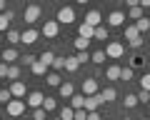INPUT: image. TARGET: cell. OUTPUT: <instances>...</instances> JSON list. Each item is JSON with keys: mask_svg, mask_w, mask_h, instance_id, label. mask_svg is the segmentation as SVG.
Wrapping results in <instances>:
<instances>
[{"mask_svg": "<svg viewBox=\"0 0 150 120\" xmlns=\"http://www.w3.org/2000/svg\"><path fill=\"white\" fill-rule=\"evenodd\" d=\"M43 100H45V95L40 93V90H33V93L28 95V100H25V103L30 105L33 110H38V108H43Z\"/></svg>", "mask_w": 150, "mask_h": 120, "instance_id": "8", "label": "cell"}, {"mask_svg": "<svg viewBox=\"0 0 150 120\" xmlns=\"http://www.w3.org/2000/svg\"><path fill=\"white\" fill-rule=\"evenodd\" d=\"M83 103H85V95H73L70 98V108L73 110H83Z\"/></svg>", "mask_w": 150, "mask_h": 120, "instance_id": "24", "label": "cell"}, {"mask_svg": "<svg viewBox=\"0 0 150 120\" xmlns=\"http://www.w3.org/2000/svg\"><path fill=\"white\" fill-rule=\"evenodd\" d=\"M33 120H48V115H45V110H43V108L33 110Z\"/></svg>", "mask_w": 150, "mask_h": 120, "instance_id": "39", "label": "cell"}, {"mask_svg": "<svg viewBox=\"0 0 150 120\" xmlns=\"http://www.w3.org/2000/svg\"><path fill=\"white\" fill-rule=\"evenodd\" d=\"M135 30H138L140 35H143V33H148V30H150V20H148V18H140V20L135 23Z\"/></svg>", "mask_w": 150, "mask_h": 120, "instance_id": "25", "label": "cell"}, {"mask_svg": "<svg viewBox=\"0 0 150 120\" xmlns=\"http://www.w3.org/2000/svg\"><path fill=\"white\" fill-rule=\"evenodd\" d=\"M73 20H75V10L70 5H65V8H60V10H58V18H55L58 25H60V23H63V25H70Z\"/></svg>", "mask_w": 150, "mask_h": 120, "instance_id": "4", "label": "cell"}, {"mask_svg": "<svg viewBox=\"0 0 150 120\" xmlns=\"http://www.w3.org/2000/svg\"><path fill=\"white\" fill-rule=\"evenodd\" d=\"M3 78H8V65L5 63H0V80H3Z\"/></svg>", "mask_w": 150, "mask_h": 120, "instance_id": "45", "label": "cell"}, {"mask_svg": "<svg viewBox=\"0 0 150 120\" xmlns=\"http://www.w3.org/2000/svg\"><path fill=\"white\" fill-rule=\"evenodd\" d=\"M40 15H43V8H40V5H28L25 8V23H28V25L38 23V20H40Z\"/></svg>", "mask_w": 150, "mask_h": 120, "instance_id": "5", "label": "cell"}, {"mask_svg": "<svg viewBox=\"0 0 150 120\" xmlns=\"http://www.w3.org/2000/svg\"><path fill=\"white\" fill-rule=\"evenodd\" d=\"M60 98H65V100H70L75 95V88H73V83H60Z\"/></svg>", "mask_w": 150, "mask_h": 120, "instance_id": "15", "label": "cell"}, {"mask_svg": "<svg viewBox=\"0 0 150 120\" xmlns=\"http://www.w3.org/2000/svg\"><path fill=\"white\" fill-rule=\"evenodd\" d=\"M75 110L70 108V105H65V108H60V120H73Z\"/></svg>", "mask_w": 150, "mask_h": 120, "instance_id": "30", "label": "cell"}, {"mask_svg": "<svg viewBox=\"0 0 150 120\" xmlns=\"http://www.w3.org/2000/svg\"><path fill=\"white\" fill-rule=\"evenodd\" d=\"M8 90H10V95H13L15 100H23V98H25V83H23V80H15Z\"/></svg>", "mask_w": 150, "mask_h": 120, "instance_id": "10", "label": "cell"}, {"mask_svg": "<svg viewBox=\"0 0 150 120\" xmlns=\"http://www.w3.org/2000/svg\"><path fill=\"white\" fill-rule=\"evenodd\" d=\"M128 18H133V20H140V18H145V10L140 5H135V8H128Z\"/></svg>", "mask_w": 150, "mask_h": 120, "instance_id": "22", "label": "cell"}, {"mask_svg": "<svg viewBox=\"0 0 150 120\" xmlns=\"http://www.w3.org/2000/svg\"><path fill=\"white\" fill-rule=\"evenodd\" d=\"M93 40H108V28L98 25L95 30H93Z\"/></svg>", "mask_w": 150, "mask_h": 120, "instance_id": "26", "label": "cell"}, {"mask_svg": "<svg viewBox=\"0 0 150 120\" xmlns=\"http://www.w3.org/2000/svg\"><path fill=\"white\" fill-rule=\"evenodd\" d=\"M143 63H145L143 55H133V65H130V68H133V70H135V68H143Z\"/></svg>", "mask_w": 150, "mask_h": 120, "instance_id": "40", "label": "cell"}, {"mask_svg": "<svg viewBox=\"0 0 150 120\" xmlns=\"http://www.w3.org/2000/svg\"><path fill=\"white\" fill-rule=\"evenodd\" d=\"M38 60H40V63H43V65L48 68V65H53V60H55V53H53V50H43V55H40Z\"/></svg>", "mask_w": 150, "mask_h": 120, "instance_id": "19", "label": "cell"}, {"mask_svg": "<svg viewBox=\"0 0 150 120\" xmlns=\"http://www.w3.org/2000/svg\"><path fill=\"white\" fill-rule=\"evenodd\" d=\"M123 105H125V108H135V105H138V98H135V95H125V100H123Z\"/></svg>", "mask_w": 150, "mask_h": 120, "instance_id": "36", "label": "cell"}, {"mask_svg": "<svg viewBox=\"0 0 150 120\" xmlns=\"http://www.w3.org/2000/svg\"><path fill=\"white\" fill-rule=\"evenodd\" d=\"M125 40H128L130 48H135V50L143 48V43H145V38L138 33V30H135V25H128V28H125Z\"/></svg>", "mask_w": 150, "mask_h": 120, "instance_id": "1", "label": "cell"}, {"mask_svg": "<svg viewBox=\"0 0 150 120\" xmlns=\"http://www.w3.org/2000/svg\"><path fill=\"white\" fill-rule=\"evenodd\" d=\"M30 70H33V75H45V70H48V68H45L40 60H35V63L30 65Z\"/></svg>", "mask_w": 150, "mask_h": 120, "instance_id": "27", "label": "cell"}, {"mask_svg": "<svg viewBox=\"0 0 150 120\" xmlns=\"http://www.w3.org/2000/svg\"><path fill=\"white\" fill-rule=\"evenodd\" d=\"M105 78L108 80H120V65H110L105 70Z\"/></svg>", "mask_w": 150, "mask_h": 120, "instance_id": "20", "label": "cell"}, {"mask_svg": "<svg viewBox=\"0 0 150 120\" xmlns=\"http://www.w3.org/2000/svg\"><path fill=\"white\" fill-rule=\"evenodd\" d=\"M0 13H5V0H0Z\"/></svg>", "mask_w": 150, "mask_h": 120, "instance_id": "47", "label": "cell"}, {"mask_svg": "<svg viewBox=\"0 0 150 120\" xmlns=\"http://www.w3.org/2000/svg\"><path fill=\"white\" fill-rule=\"evenodd\" d=\"M78 60H75V55H70V58H65V73H75L78 70Z\"/></svg>", "mask_w": 150, "mask_h": 120, "instance_id": "23", "label": "cell"}, {"mask_svg": "<svg viewBox=\"0 0 150 120\" xmlns=\"http://www.w3.org/2000/svg\"><path fill=\"white\" fill-rule=\"evenodd\" d=\"M0 40H3V35H0Z\"/></svg>", "mask_w": 150, "mask_h": 120, "instance_id": "49", "label": "cell"}, {"mask_svg": "<svg viewBox=\"0 0 150 120\" xmlns=\"http://www.w3.org/2000/svg\"><path fill=\"white\" fill-rule=\"evenodd\" d=\"M75 60H78V65H85L88 60H90V53H88V50H80V53L75 55Z\"/></svg>", "mask_w": 150, "mask_h": 120, "instance_id": "33", "label": "cell"}, {"mask_svg": "<svg viewBox=\"0 0 150 120\" xmlns=\"http://www.w3.org/2000/svg\"><path fill=\"white\" fill-rule=\"evenodd\" d=\"M55 108H58V100L55 98H45L43 100V110L45 113H50V110H55Z\"/></svg>", "mask_w": 150, "mask_h": 120, "instance_id": "31", "label": "cell"}, {"mask_svg": "<svg viewBox=\"0 0 150 120\" xmlns=\"http://www.w3.org/2000/svg\"><path fill=\"white\" fill-rule=\"evenodd\" d=\"M20 60H23V65H33V63H35L38 58H35V55H23Z\"/></svg>", "mask_w": 150, "mask_h": 120, "instance_id": "43", "label": "cell"}, {"mask_svg": "<svg viewBox=\"0 0 150 120\" xmlns=\"http://www.w3.org/2000/svg\"><path fill=\"white\" fill-rule=\"evenodd\" d=\"M98 93H100V88H98V80H95V78H88V80H83V95H85V98L98 95Z\"/></svg>", "mask_w": 150, "mask_h": 120, "instance_id": "7", "label": "cell"}, {"mask_svg": "<svg viewBox=\"0 0 150 120\" xmlns=\"http://www.w3.org/2000/svg\"><path fill=\"white\" fill-rule=\"evenodd\" d=\"M123 23H125V13L123 10H112L110 15H108V25L110 28H120Z\"/></svg>", "mask_w": 150, "mask_h": 120, "instance_id": "11", "label": "cell"}, {"mask_svg": "<svg viewBox=\"0 0 150 120\" xmlns=\"http://www.w3.org/2000/svg\"><path fill=\"white\" fill-rule=\"evenodd\" d=\"M93 30H95V28H90V25H85V23H80V28H78V35H80L83 40H90V43H93Z\"/></svg>", "mask_w": 150, "mask_h": 120, "instance_id": "17", "label": "cell"}, {"mask_svg": "<svg viewBox=\"0 0 150 120\" xmlns=\"http://www.w3.org/2000/svg\"><path fill=\"white\" fill-rule=\"evenodd\" d=\"M88 45H90V40H83V38L75 40V48H78V53H80V50H88Z\"/></svg>", "mask_w": 150, "mask_h": 120, "instance_id": "38", "label": "cell"}, {"mask_svg": "<svg viewBox=\"0 0 150 120\" xmlns=\"http://www.w3.org/2000/svg\"><path fill=\"white\" fill-rule=\"evenodd\" d=\"M40 33L45 35V38H58V33H60V25L55 20H45V25H43V30Z\"/></svg>", "mask_w": 150, "mask_h": 120, "instance_id": "9", "label": "cell"}, {"mask_svg": "<svg viewBox=\"0 0 150 120\" xmlns=\"http://www.w3.org/2000/svg\"><path fill=\"white\" fill-rule=\"evenodd\" d=\"M8 43L18 45V43H20V33H18V30H8Z\"/></svg>", "mask_w": 150, "mask_h": 120, "instance_id": "34", "label": "cell"}, {"mask_svg": "<svg viewBox=\"0 0 150 120\" xmlns=\"http://www.w3.org/2000/svg\"><path fill=\"white\" fill-rule=\"evenodd\" d=\"M125 55V45L120 43V40H110V43L105 45V58H112V60H118Z\"/></svg>", "mask_w": 150, "mask_h": 120, "instance_id": "2", "label": "cell"}, {"mask_svg": "<svg viewBox=\"0 0 150 120\" xmlns=\"http://www.w3.org/2000/svg\"><path fill=\"white\" fill-rule=\"evenodd\" d=\"M100 98H103V103H112V100L118 98V90H115V88H103Z\"/></svg>", "mask_w": 150, "mask_h": 120, "instance_id": "16", "label": "cell"}, {"mask_svg": "<svg viewBox=\"0 0 150 120\" xmlns=\"http://www.w3.org/2000/svg\"><path fill=\"white\" fill-rule=\"evenodd\" d=\"M13 100V95H10V90H8V88H0V103L3 105H8Z\"/></svg>", "mask_w": 150, "mask_h": 120, "instance_id": "32", "label": "cell"}, {"mask_svg": "<svg viewBox=\"0 0 150 120\" xmlns=\"http://www.w3.org/2000/svg\"><path fill=\"white\" fill-rule=\"evenodd\" d=\"M135 98H138V103H150V93H145V90H140Z\"/></svg>", "mask_w": 150, "mask_h": 120, "instance_id": "42", "label": "cell"}, {"mask_svg": "<svg viewBox=\"0 0 150 120\" xmlns=\"http://www.w3.org/2000/svg\"><path fill=\"white\" fill-rule=\"evenodd\" d=\"M85 118H88L85 110H75V115H73V120H85Z\"/></svg>", "mask_w": 150, "mask_h": 120, "instance_id": "44", "label": "cell"}, {"mask_svg": "<svg viewBox=\"0 0 150 120\" xmlns=\"http://www.w3.org/2000/svg\"><path fill=\"white\" fill-rule=\"evenodd\" d=\"M45 83H48L50 88H60V83H63V80H60L58 73H48V75H45Z\"/></svg>", "mask_w": 150, "mask_h": 120, "instance_id": "21", "label": "cell"}, {"mask_svg": "<svg viewBox=\"0 0 150 120\" xmlns=\"http://www.w3.org/2000/svg\"><path fill=\"white\" fill-rule=\"evenodd\" d=\"M85 120H100V115H98V113H88Z\"/></svg>", "mask_w": 150, "mask_h": 120, "instance_id": "46", "label": "cell"}, {"mask_svg": "<svg viewBox=\"0 0 150 120\" xmlns=\"http://www.w3.org/2000/svg\"><path fill=\"white\" fill-rule=\"evenodd\" d=\"M133 75H135L133 68H120V80H130Z\"/></svg>", "mask_w": 150, "mask_h": 120, "instance_id": "35", "label": "cell"}, {"mask_svg": "<svg viewBox=\"0 0 150 120\" xmlns=\"http://www.w3.org/2000/svg\"><path fill=\"white\" fill-rule=\"evenodd\" d=\"M18 78H20V68H18V65H8V80L15 83Z\"/></svg>", "mask_w": 150, "mask_h": 120, "instance_id": "29", "label": "cell"}, {"mask_svg": "<svg viewBox=\"0 0 150 120\" xmlns=\"http://www.w3.org/2000/svg\"><path fill=\"white\" fill-rule=\"evenodd\" d=\"M125 120H130V118H125Z\"/></svg>", "mask_w": 150, "mask_h": 120, "instance_id": "50", "label": "cell"}, {"mask_svg": "<svg viewBox=\"0 0 150 120\" xmlns=\"http://www.w3.org/2000/svg\"><path fill=\"white\" fill-rule=\"evenodd\" d=\"M100 23H103V15H100L98 10H90V13L85 15V25H90V28H98Z\"/></svg>", "mask_w": 150, "mask_h": 120, "instance_id": "14", "label": "cell"}, {"mask_svg": "<svg viewBox=\"0 0 150 120\" xmlns=\"http://www.w3.org/2000/svg\"><path fill=\"white\" fill-rule=\"evenodd\" d=\"M140 88H143L145 93H150V73H145V75L140 78Z\"/></svg>", "mask_w": 150, "mask_h": 120, "instance_id": "37", "label": "cell"}, {"mask_svg": "<svg viewBox=\"0 0 150 120\" xmlns=\"http://www.w3.org/2000/svg\"><path fill=\"white\" fill-rule=\"evenodd\" d=\"M138 120H148V118H138Z\"/></svg>", "mask_w": 150, "mask_h": 120, "instance_id": "48", "label": "cell"}, {"mask_svg": "<svg viewBox=\"0 0 150 120\" xmlns=\"http://www.w3.org/2000/svg\"><path fill=\"white\" fill-rule=\"evenodd\" d=\"M38 35H40L38 30H33V28H28V30H23V33H20V43H25V45H33V43L38 40Z\"/></svg>", "mask_w": 150, "mask_h": 120, "instance_id": "12", "label": "cell"}, {"mask_svg": "<svg viewBox=\"0 0 150 120\" xmlns=\"http://www.w3.org/2000/svg\"><path fill=\"white\" fill-rule=\"evenodd\" d=\"M13 23V10H5V13H0V35L5 33L8 28H10Z\"/></svg>", "mask_w": 150, "mask_h": 120, "instance_id": "13", "label": "cell"}, {"mask_svg": "<svg viewBox=\"0 0 150 120\" xmlns=\"http://www.w3.org/2000/svg\"><path fill=\"white\" fill-rule=\"evenodd\" d=\"M90 60L95 65H103V63H105V50H95V53L90 55Z\"/></svg>", "mask_w": 150, "mask_h": 120, "instance_id": "28", "label": "cell"}, {"mask_svg": "<svg viewBox=\"0 0 150 120\" xmlns=\"http://www.w3.org/2000/svg\"><path fill=\"white\" fill-rule=\"evenodd\" d=\"M13 60H18V50H15V48H8V50H3V63H5V65H10Z\"/></svg>", "mask_w": 150, "mask_h": 120, "instance_id": "18", "label": "cell"}, {"mask_svg": "<svg viewBox=\"0 0 150 120\" xmlns=\"http://www.w3.org/2000/svg\"><path fill=\"white\" fill-rule=\"evenodd\" d=\"M53 68H55V70H65V58H55L53 60Z\"/></svg>", "mask_w": 150, "mask_h": 120, "instance_id": "41", "label": "cell"}, {"mask_svg": "<svg viewBox=\"0 0 150 120\" xmlns=\"http://www.w3.org/2000/svg\"><path fill=\"white\" fill-rule=\"evenodd\" d=\"M103 105V98H100V93L98 95H90V98H85V103H83V110L85 113H98V108Z\"/></svg>", "mask_w": 150, "mask_h": 120, "instance_id": "6", "label": "cell"}, {"mask_svg": "<svg viewBox=\"0 0 150 120\" xmlns=\"http://www.w3.org/2000/svg\"><path fill=\"white\" fill-rule=\"evenodd\" d=\"M5 113L10 115V118H20V115L25 113V100H15V98H13L10 103L5 105Z\"/></svg>", "mask_w": 150, "mask_h": 120, "instance_id": "3", "label": "cell"}]
</instances>
